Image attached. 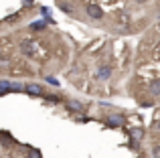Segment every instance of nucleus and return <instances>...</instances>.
I'll use <instances>...</instances> for the list:
<instances>
[{"mask_svg": "<svg viewBox=\"0 0 160 158\" xmlns=\"http://www.w3.org/2000/svg\"><path fill=\"white\" fill-rule=\"evenodd\" d=\"M87 16L99 20V18H103V10L98 6V4H89V6H87Z\"/></svg>", "mask_w": 160, "mask_h": 158, "instance_id": "nucleus-1", "label": "nucleus"}, {"mask_svg": "<svg viewBox=\"0 0 160 158\" xmlns=\"http://www.w3.org/2000/svg\"><path fill=\"white\" fill-rule=\"evenodd\" d=\"M108 124H109L112 128H122V126L126 124V118H124V116H120V114L109 116V118H108Z\"/></svg>", "mask_w": 160, "mask_h": 158, "instance_id": "nucleus-2", "label": "nucleus"}, {"mask_svg": "<svg viewBox=\"0 0 160 158\" xmlns=\"http://www.w3.org/2000/svg\"><path fill=\"white\" fill-rule=\"evenodd\" d=\"M109 75H112V67H109V65H99V69H98V79L108 81Z\"/></svg>", "mask_w": 160, "mask_h": 158, "instance_id": "nucleus-3", "label": "nucleus"}, {"mask_svg": "<svg viewBox=\"0 0 160 158\" xmlns=\"http://www.w3.org/2000/svg\"><path fill=\"white\" fill-rule=\"evenodd\" d=\"M24 89H27L28 95H43V87H41L39 83H31V85H27Z\"/></svg>", "mask_w": 160, "mask_h": 158, "instance_id": "nucleus-4", "label": "nucleus"}, {"mask_svg": "<svg viewBox=\"0 0 160 158\" xmlns=\"http://www.w3.org/2000/svg\"><path fill=\"white\" fill-rule=\"evenodd\" d=\"M20 51H22L24 55H35V43H32V41H24V43L20 45Z\"/></svg>", "mask_w": 160, "mask_h": 158, "instance_id": "nucleus-5", "label": "nucleus"}, {"mask_svg": "<svg viewBox=\"0 0 160 158\" xmlns=\"http://www.w3.org/2000/svg\"><path fill=\"white\" fill-rule=\"evenodd\" d=\"M148 91L154 95V97H158V95H160V79H152V81H150Z\"/></svg>", "mask_w": 160, "mask_h": 158, "instance_id": "nucleus-6", "label": "nucleus"}, {"mask_svg": "<svg viewBox=\"0 0 160 158\" xmlns=\"http://www.w3.org/2000/svg\"><path fill=\"white\" fill-rule=\"evenodd\" d=\"M67 106H69V110H73V111H83L85 110V106H83L81 101H77V99H67Z\"/></svg>", "mask_w": 160, "mask_h": 158, "instance_id": "nucleus-7", "label": "nucleus"}, {"mask_svg": "<svg viewBox=\"0 0 160 158\" xmlns=\"http://www.w3.org/2000/svg\"><path fill=\"white\" fill-rule=\"evenodd\" d=\"M130 138L138 140V142L144 140V130H142V128H132V130H130Z\"/></svg>", "mask_w": 160, "mask_h": 158, "instance_id": "nucleus-8", "label": "nucleus"}, {"mask_svg": "<svg viewBox=\"0 0 160 158\" xmlns=\"http://www.w3.org/2000/svg\"><path fill=\"white\" fill-rule=\"evenodd\" d=\"M8 91H12V83L0 79V93H8Z\"/></svg>", "mask_w": 160, "mask_h": 158, "instance_id": "nucleus-9", "label": "nucleus"}, {"mask_svg": "<svg viewBox=\"0 0 160 158\" xmlns=\"http://www.w3.org/2000/svg\"><path fill=\"white\" fill-rule=\"evenodd\" d=\"M59 8H61L65 14H71V12H73V4L71 2H59Z\"/></svg>", "mask_w": 160, "mask_h": 158, "instance_id": "nucleus-10", "label": "nucleus"}, {"mask_svg": "<svg viewBox=\"0 0 160 158\" xmlns=\"http://www.w3.org/2000/svg\"><path fill=\"white\" fill-rule=\"evenodd\" d=\"M45 28V20H37V22H31V31H43Z\"/></svg>", "mask_w": 160, "mask_h": 158, "instance_id": "nucleus-11", "label": "nucleus"}, {"mask_svg": "<svg viewBox=\"0 0 160 158\" xmlns=\"http://www.w3.org/2000/svg\"><path fill=\"white\" fill-rule=\"evenodd\" d=\"M28 158H43V156H41V150H37V148H28Z\"/></svg>", "mask_w": 160, "mask_h": 158, "instance_id": "nucleus-12", "label": "nucleus"}, {"mask_svg": "<svg viewBox=\"0 0 160 158\" xmlns=\"http://www.w3.org/2000/svg\"><path fill=\"white\" fill-rule=\"evenodd\" d=\"M18 18H20V14H10L6 18V22H14V20H18Z\"/></svg>", "mask_w": 160, "mask_h": 158, "instance_id": "nucleus-13", "label": "nucleus"}, {"mask_svg": "<svg viewBox=\"0 0 160 158\" xmlns=\"http://www.w3.org/2000/svg\"><path fill=\"white\" fill-rule=\"evenodd\" d=\"M152 156L154 158H160V146H154L152 148Z\"/></svg>", "mask_w": 160, "mask_h": 158, "instance_id": "nucleus-14", "label": "nucleus"}, {"mask_svg": "<svg viewBox=\"0 0 160 158\" xmlns=\"http://www.w3.org/2000/svg\"><path fill=\"white\" fill-rule=\"evenodd\" d=\"M47 83H51V85H59V81L55 77H51V75H47Z\"/></svg>", "mask_w": 160, "mask_h": 158, "instance_id": "nucleus-15", "label": "nucleus"}, {"mask_svg": "<svg viewBox=\"0 0 160 158\" xmlns=\"http://www.w3.org/2000/svg\"><path fill=\"white\" fill-rule=\"evenodd\" d=\"M41 12H43V16H49V8L43 6V8H41Z\"/></svg>", "mask_w": 160, "mask_h": 158, "instance_id": "nucleus-16", "label": "nucleus"}, {"mask_svg": "<svg viewBox=\"0 0 160 158\" xmlns=\"http://www.w3.org/2000/svg\"><path fill=\"white\" fill-rule=\"evenodd\" d=\"M134 2H138V4H144V2H148V0H134Z\"/></svg>", "mask_w": 160, "mask_h": 158, "instance_id": "nucleus-17", "label": "nucleus"}, {"mask_svg": "<svg viewBox=\"0 0 160 158\" xmlns=\"http://www.w3.org/2000/svg\"><path fill=\"white\" fill-rule=\"evenodd\" d=\"M24 4H32V0H24Z\"/></svg>", "mask_w": 160, "mask_h": 158, "instance_id": "nucleus-18", "label": "nucleus"}]
</instances>
